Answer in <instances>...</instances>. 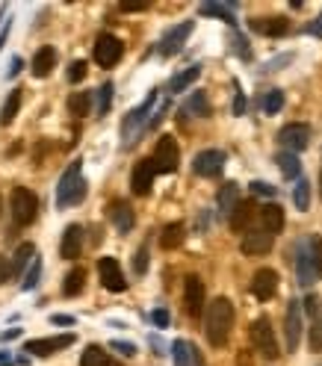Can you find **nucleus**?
<instances>
[{
    "mask_svg": "<svg viewBox=\"0 0 322 366\" xmlns=\"http://www.w3.org/2000/svg\"><path fill=\"white\" fill-rule=\"evenodd\" d=\"M183 301H187V313H190L192 319L201 317V310H204V281L198 275L187 277V287H183Z\"/></svg>",
    "mask_w": 322,
    "mask_h": 366,
    "instance_id": "2eb2a0df",
    "label": "nucleus"
},
{
    "mask_svg": "<svg viewBox=\"0 0 322 366\" xmlns=\"http://www.w3.org/2000/svg\"><path fill=\"white\" fill-rule=\"evenodd\" d=\"M252 343L257 349V355H263L266 360H275L281 355V346L275 340V331H272V325L266 317H260L252 322Z\"/></svg>",
    "mask_w": 322,
    "mask_h": 366,
    "instance_id": "39448f33",
    "label": "nucleus"
},
{
    "mask_svg": "<svg viewBox=\"0 0 322 366\" xmlns=\"http://www.w3.org/2000/svg\"><path fill=\"white\" fill-rule=\"evenodd\" d=\"M9 275H12V266L6 263V257H0V284H6Z\"/></svg>",
    "mask_w": 322,
    "mask_h": 366,
    "instance_id": "603ef678",
    "label": "nucleus"
},
{
    "mask_svg": "<svg viewBox=\"0 0 322 366\" xmlns=\"http://www.w3.org/2000/svg\"><path fill=\"white\" fill-rule=\"evenodd\" d=\"M272 236L266 228H252L249 234L243 236V254H249V257H257V254H266V251L272 248Z\"/></svg>",
    "mask_w": 322,
    "mask_h": 366,
    "instance_id": "a211bd4d",
    "label": "nucleus"
},
{
    "mask_svg": "<svg viewBox=\"0 0 322 366\" xmlns=\"http://www.w3.org/2000/svg\"><path fill=\"white\" fill-rule=\"evenodd\" d=\"M252 293L260 301H269L278 293V272L275 269H257L252 277Z\"/></svg>",
    "mask_w": 322,
    "mask_h": 366,
    "instance_id": "f3484780",
    "label": "nucleus"
},
{
    "mask_svg": "<svg viewBox=\"0 0 322 366\" xmlns=\"http://www.w3.org/2000/svg\"><path fill=\"white\" fill-rule=\"evenodd\" d=\"M3 366H6V363H3Z\"/></svg>",
    "mask_w": 322,
    "mask_h": 366,
    "instance_id": "052dcab7",
    "label": "nucleus"
},
{
    "mask_svg": "<svg viewBox=\"0 0 322 366\" xmlns=\"http://www.w3.org/2000/svg\"><path fill=\"white\" fill-rule=\"evenodd\" d=\"M281 107H284V92L281 89L266 92V98H263V112H266V116H275V112H281Z\"/></svg>",
    "mask_w": 322,
    "mask_h": 366,
    "instance_id": "a19ab883",
    "label": "nucleus"
},
{
    "mask_svg": "<svg viewBox=\"0 0 322 366\" xmlns=\"http://www.w3.org/2000/svg\"><path fill=\"white\" fill-rule=\"evenodd\" d=\"M21 92H24V89H12L9 98H6L3 112H0V124H3V128L15 121V116H18V109H21Z\"/></svg>",
    "mask_w": 322,
    "mask_h": 366,
    "instance_id": "473e14b6",
    "label": "nucleus"
},
{
    "mask_svg": "<svg viewBox=\"0 0 322 366\" xmlns=\"http://www.w3.org/2000/svg\"><path fill=\"white\" fill-rule=\"evenodd\" d=\"M18 334H21V331H18V328H9V331H6V334H3V340H15V337H18Z\"/></svg>",
    "mask_w": 322,
    "mask_h": 366,
    "instance_id": "4d7b16f0",
    "label": "nucleus"
},
{
    "mask_svg": "<svg viewBox=\"0 0 322 366\" xmlns=\"http://www.w3.org/2000/svg\"><path fill=\"white\" fill-rule=\"evenodd\" d=\"M183 112H190V116H210V100H207V95L204 92H192L190 95V100L183 104Z\"/></svg>",
    "mask_w": 322,
    "mask_h": 366,
    "instance_id": "f704fd0d",
    "label": "nucleus"
},
{
    "mask_svg": "<svg viewBox=\"0 0 322 366\" xmlns=\"http://www.w3.org/2000/svg\"><path fill=\"white\" fill-rule=\"evenodd\" d=\"M275 162H278V169H281V174L287 181H293V178H299V171H302V162H299V157L296 154H290V151H281V154L275 157Z\"/></svg>",
    "mask_w": 322,
    "mask_h": 366,
    "instance_id": "c85d7f7f",
    "label": "nucleus"
},
{
    "mask_svg": "<svg viewBox=\"0 0 322 366\" xmlns=\"http://www.w3.org/2000/svg\"><path fill=\"white\" fill-rule=\"evenodd\" d=\"M33 243H24V245H18V251H15V257H12V275H21L24 272V266L27 263H33L36 257H33Z\"/></svg>",
    "mask_w": 322,
    "mask_h": 366,
    "instance_id": "4c0bfd02",
    "label": "nucleus"
},
{
    "mask_svg": "<svg viewBox=\"0 0 322 366\" xmlns=\"http://www.w3.org/2000/svg\"><path fill=\"white\" fill-rule=\"evenodd\" d=\"M293 204H296V210H307L311 207V181H305V178H299L296 181V189H293Z\"/></svg>",
    "mask_w": 322,
    "mask_h": 366,
    "instance_id": "c9c22d12",
    "label": "nucleus"
},
{
    "mask_svg": "<svg viewBox=\"0 0 322 366\" xmlns=\"http://www.w3.org/2000/svg\"><path fill=\"white\" fill-rule=\"evenodd\" d=\"M252 219H254V204H249V201H240V207L233 210V216H231V228L233 231H240V234H249L252 228Z\"/></svg>",
    "mask_w": 322,
    "mask_h": 366,
    "instance_id": "393cba45",
    "label": "nucleus"
},
{
    "mask_svg": "<svg viewBox=\"0 0 322 366\" xmlns=\"http://www.w3.org/2000/svg\"><path fill=\"white\" fill-rule=\"evenodd\" d=\"M284 337H287V351H296L302 343V301H287L284 313Z\"/></svg>",
    "mask_w": 322,
    "mask_h": 366,
    "instance_id": "6e6552de",
    "label": "nucleus"
},
{
    "mask_svg": "<svg viewBox=\"0 0 322 366\" xmlns=\"http://www.w3.org/2000/svg\"><path fill=\"white\" fill-rule=\"evenodd\" d=\"M54 66H56V50L54 47H39L36 50V56H33V62H30V68H33V77H47V74L54 71Z\"/></svg>",
    "mask_w": 322,
    "mask_h": 366,
    "instance_id": "b1692460",
    "label": "nucleus"
},
{
    "mask_svg": "<svg viewBox=\"0 0 322 366\" xmlns=\"http://www.w3.org/2000/svg\"><path fill=\"white\" fill-rule=\"evenodd\" d=\"M83 284H86V272L80 266H74L68 275H66V284H63V293L71 298V296H80L83 293Z\"/></svg>",
    "mask_w": 322,
    "mask_h": 366,
    "instance_id": "72a5a7b5",
    "label": "nucleus"
},
{
    "mask_svg": "<svg viewBox=\"0 0 322 366\" xmlns=\"http://www.w3.org/2000/svg\"><path fill=\"white\" fill-rule=\"evenodd\" d=\"M307 245H311V257H314L316 275L322 277V239H319V236H311V239H307Z\"/></svg>",
    "mask_w": 322,
    "mask_h": 366,
    "instance_id": "c03bdc74",
    "label": "nucleus"
},
{
    "mask_svg": "<svg viewBox=\"0 0 322 366\" xmlns=\"http://www.w3.org/2000/svg\"><path fill=\"white\" fill-rule=\"evenodd\" d=\"M151 162H154L157 174H171V171H175L178 162H181V148H178L175 139H171V136H160Z\"/></svg>",
    "mask_w": 322,
    "mask_h": 366,
    "instance_id": "423d86ee",
    "label": "nucleus"
},
{
    "mask_svg": "<svg viewBox=\"0 0 322 366\" xmlns=\"http://www.w3.org/2000/svg\"><path fill=\"white\" fill-rule=\"evenodd\" d=\"M157 104V92H148V98L142 100L139 107H136L133 112H128V119L121 121V136H125V148H130L136 142V136H142L148 130V124H151V109Z\"/></svg>",
    "mask_w": 322,
    "mask_h": 366,
    "instance_id": "7ed1b4c3",
    "label": "nucleus"
},
{
    "mask_svg": "<svg viewBox=\"0 0 322 366\" xmlns=\"http://www.w3.org/2000/svg\"><path fill=\"white\" fill-rule=\"evenodd\" d=\"M80 251H83V228L80 224H68L63 243H59V254H63V260H74L80 257Z\"/></svg>",
    "mask_w": 322,
    "mask_h": 366,
    "instance_id": "aec40b11",
    "label": "nucleus"
},
{
    "mask_svg": "<svg viewBox=\"0 0 322 366\" xmlns=\"http://www.w3.org/2000/svg\"><path fill=\"white\" fill-rule=\"evenodd\" d=\"M233 3H201V15H213V18H222L225 24H237V18H233Z\"/></svg>",
    "mask_w": 322,
    "mask_h": 366,
    "instance_id": "7c9ffc66",
    "label": "nucleus"
},
{
    "mask_svg": "<svg viewBox=\"0 0 322 366\" xmlns=\"http://www.w3.org/2000/svg\"><path fill=\"white\" fill-rule=\"evenodd\" d=\"M109 219H113V224L121 234L133 231V224H136V216H133V210H130L128 201H113V204H109Z\"/></svg>",
    "mask_w": 322,
    "mask_h": 366,
    "instance_id": "4be33fe9",
    "label": "nucleus"
},
{
    "mask_svg": "<svg viewBox=\"0 0 322 366\" xmlns=\"http://www.w3.org/2000/svg\"><path fill=\"white\" fill-rule=\"evenodd\" d=\"M0 360H3V363L9 360V355H6V351H0Z\"/></svg>",
    "mask_w": 322,
    "mask_h": 366,
    "instance_id": "13d9d810",
    "label": "nucleus"
},
{
    "mask_svg": "<svg viewBox=\"0 0 322 366\" xmlns=\"http://www.w3.org/2000/svg\"><path fill=\"white\" fill-rule=\"evenodd\" d=\"M68 109H71V116L86 119L89 116V109H92V92H74L68 98Z\"/></svg>",
    "mask_w": 322,
    "mask_h": 366,
    "instance_id": "2f4dec72",
    "label": "nucleus"
},
{
    "mask_svg": "<svg viewBox=\"0 0 322 366\" xmlns=\"http://www.w3.org/2000/svg\"><path fill=\"white\" fill-rule=\"evenodd\" d=\"M201 77V66H190L187 71H181V74H175L171 77V83H169V92H183V89H190V86Z\"/></svg>",
    "mask_w": 322,
    "mask_h": 366,
    "instance_id": "cd10ccee",
    "label": "nucleus"
},
{
    "mask_svg": "<svg viewBox=\"0 0 322 366\" xmlns=\"http://www.w3.org/2000/svg\"><path fill=\"white\" fill-rule=\"evenodd\" d=\"M80 169H83V160H74L63 171V178H59V186H56V207L59 210L80 204L86 198V181L80 178Z\"/></svg>",
    "mask_w": 322,
    "mask_h": 366,
    "instance_id": "f03ea898",
    "label": "nucleus"
},
{
    "mask_svg": "<svg viewBox=\"0 0 322 366\" xmlns=\"http://www.w3.org/2000/svg\"><path fill=\"white\" fill-rule=\"evenodd\" d=\"M121 9H125V12H142L145 3H121Z\"/></svg>",
    "mask_w": 322,
    "mask_h": 366,
    "instance_id": "6e6d98bb",
    "label": "nucleus"
},
{
    "mask_svg": "<svg viewBox=\"0 0 322 366\" xmlns=\"http://www.w3.org/2000/svg\"><path fill=\"white\" fill-rule=\"evenodd\" d=\"M80 366H109V355L101 346H86L80 355Z\"/></svg>",
    "mask_w": 322,
    "mask_h": 366,
    "instance_id": "e433bc0d",
    "label": "nucleus"
},
{
    "mask_svg": "<svg viewBox=\"0 0 322 366\" xmlns=\"http://www.w3.org/2000/svg\"><path fill=\"white\" fill-rule=\"evenodd\" d=\"M39 277H42V260L36 257V260L30 263V269L24 272V281H21V289H24V293H30V289L39 287Z\"/></svg>",
    "mask_w": 322,
    "mask_h": 366,
    "instance_id": "58836bf2",
    "label": "nucleus"
},
{
    "mask_svg": "<svg viewBox=\"0 0 322 366\" xmlns=\"http://www.w3.org/2000/svg\"><path fill=\"white\" fill-rule=\"evenodd\" d=\"M9 210H12V222H15L18 228H27L36 219V213H39V198H36V192H30L27 186H15L9 195Z\"/></svg>",
    "mask_w": 322,
    "mask_h": 366,
    "instance_id": "20e7f679",
    "label": "nucleus"
},
{
    "mask_svg": "<svg viewBox=\"0 0 322 366\" xmlns=\"http://www.w3.org/2000/svg\"><path fill=\"white\" fill-rule=\"evenodd\" d=\"M183 236H187V228H183L181 222H171L163 228V234H160V245H163L166 251H171V248L183 245Z\"/></svg>",
    "mask_w": 322,
    "mask_h": 366,
    "instance_id": "bb28decb",
    "label": "nucleus"
},
{
    "mask_svg": "<svg viewBox=\"0 0 322 366\" xmlns=\"http://www.w3.org/2000/svg\"><path fill=\"white\" fill-rule=\"evenodd\" d=\"M231 328H233V305L219 296L216 301L207 305V317H204V334H207V343L213 349H222L231 337Z\"/></svg>",
    "mask_w": 322,
    "mask_h": 366,
    "instance_id": "f257e3e1",
    "label": "nucleus"
},
{
    "mask_svg": "<svg viewBox=\"0 0 322 366\" xmlns=\"http://www.w3.org/2000/svg\"><path fill=\"white\" fill-rule=\"evenodd\" d=\"M252 30H257L260 36H272V39H278V36H287L290 33V21L287 18H254L252 21Z\"/></svg>",
    "mask_w": 322,
    "mask_h": 366,
    "instance_id": "5701e85b",
    "label": "nucleus"
},
{
    "mask_svg": "<svg viewBox=\"0 0 322 366\" xmlns=\"http://www.w3.org/2000/svg\"><path fill=\"white\" fill-rule=\"evenodd\" d=\"M109 349L121 351L125 358H133V355H136V346H133V343H121V340H113V343H109Z\"/></svg>",
    "mask_w": 322,
    "mask_h": 366,
    "instance_id": "de8ad7c7",
    "label": "nucleus"
},
{
    "mask_svg": "<svg viewBox=\"0 0 322 366\" xmlns=\"http://www.w3.org/2000/svg\"><path fill=\"white\" fill-rule=\"evenodd\" d=\"M171 358H175V366H195V349L187 340H175L171 343Z\"/></svg>",
    "mask_w": 322,
    "mask_h": 366,
    "instance_id": "c756f323",
    "label": "nucleus"
},
{
    "mask_svg": "<svg viewBox=\"0 0 322 366\" xmlns=\"http://www.w3.org/2000/svg\"><path fill=\"white\" fill-rule=\"evenodd\" d=\"M74 343V334H63V337H42V340H27L24 351H33L36 358H47L59 349H68Z\"/></svg>",
    "mask_w": 322,
    "mask_h": 366,
    "instance_id": "f8f14e48",
    "label": "nucleus"
},
{
    "mask_svg": "<svg viewBox=\"0 0 322 366\" xmlns=\"http://www.w3.org/2000/svg\"><path fill=\"white\" fill-rule=\"evenodd\" d=\"M252 192H254V195L272 198V195H275V186H272V183H263V181H254V183H252Z\"/></svg>",
    "mask_w": 322,
    "mask_h": 366,
    "instance_id": "49530a36",
    "label": "nucleus"
},
{
    "mask_svg": "<svg viewBox=\"0 0 322 366\" xmlns=\"http://www.w3.org/2000/svg\"><path fill=\"white\" fill-rule=\"evenodd\" d=\"M121 54H125V45H121L118 36L113 33H101L95 42V62L101 68H113L116 62L121 59Z\"/></svg>",
    "mask_w": 322,
    "mask_h": 366,
    "instance_id": "0eeeda50",
    "label": "nucleus"
},
{
    "mask_svg": "<svg viewBox=\"0 0 322 366\" xmlns=\"http://www.w3.org/2000/svg\"><path fill=\"white\" fill-rule=\"evenodd\" d=\"M307 33H311V36H316V39H322V15H319L316 21H311V24H307Z\"/></svg>",
    "mask_w": 322,
    "mask_h": 366,
    "instance_id": "3c124183",
    "label": "nucleus"
},
{
    "mask_svg": "<svg viewBox=\"0 0 322 366\" xmlns=\"http://www.w3.org/2000/svg\"><path fill=\"white\" fill-rule=\"evenodd\" d=\"M95 104H98V116H107L109 107H113V83H104L95 95Z\"/></svg>",
    "mask_w": 322,
    "mask_h": 366,
    "instance_id": "ea45409f",
    "label": "nucleus"
},
{
    "mask_svg": "<svg viewBox=\"0 0 322 366\" xmlns=\"http://www.w3.org/2000/svg\"><path fill=\"white\" fill-rule=\"evenodd\" d=\"M302 307L311 317V349L322 351V298L319 296H307L302 301Z\"/></svg>",
    "mask_w": 322,
    "mask_h": 366,
    "instance_id": "ddd939ff",
    "label": "nucleus"
},
{
    "mask_svg": "<svg viewBox=\"0 0 322 366\" xmlns=\"http://www.w3.org/2000/svg\"><path fill=\"white\" fill-rule=\"evenodd\" d=\"M245 112V95L237 92V98H233V116H243Z\"/></svg>",
    "mask_w": 322,
    "mask_h": 366,
    "instance_id": "8fccbe9b",
    "label": "nucleus"
},
{
    "mask_svg": "<svg viewBox=\"0 0 322 366\" xmlns=\"http://www.w3.org/2000/svg\"><path fill=\"white\" fill-rule=\"evenodd\" d=\"M154 162L151 160H139L136 162V169L130 174V189H133V195H148L151 192V186H154Z\"/></svg>",
    "mask_w": 322,
    "mask_h": 366,
    "instance_id": "dca6fc26",
    "label": "nucleus"
},
{
    "mask_svg": "<svg viewBox=\"0 0 322 366\" xmlns=\"http://www.w3.org/2000/svg\"><path fill=\"white\" fill-rule=\"evenodd\" d=\"M260 219H263V228L275 236L284 231V210L278 204H266L263 210H260Z\"/></svg>",
    "mask_w": 322,
    "mask_h": 366,
    "instance_id": "a878e982",
    "label": "nucleus"
},
{
    "mask_svg": "<svg viewBox=\"0 0 322 366\" xmlns=\"http://www.w3.org/2000/svg\"><path fill=\"white\" fill-rule=\"evenodd\" d=\"M222 169H225V154L216 148H207L192 160V171L198 178H216V174H222Z\"/></svg>",
    "mask_w": 322,
    "mask_h": 366,
    "instance_id": "9d476101",
    "label": "nucleus"
},
{
    "mask_svg": "<svg viewBox=\"0 0 322 366\" xmlns=\"http://www.w3.org/2000/svg\"><path fill=\"white\" fill-rule=\"evenodd\" d=\"M98 275H101V284L109 289V293H125V289H128L125 272H121L116 257H101V260H98Z\"/></svg>",
    "mask_w": 322,
    "mask_h": 366,
    "instance_id": "1a4fd4ad",
    "label": "nucleus"
},
{
    "mask_svg": "<svg viewBox=\"0 0 322 366\" xmlns=\"http://www.w3.org/2000/svg\"><path fill=\"white\" fill-rule=\"evenodd\" d=\"M231 45H233V54H237L240 59H252V47H249V42H245L243 33H233L231 36Z\"/></svg>",
    "mask_w": 322,
    "mask_h": 366,
    "instance_id": "79ce46f5",
    "label": "nucleus"
},
{
    "mask_svg": "<svg viewBox=\"0 0 322 366\" xmlns=\"http://www.w3.org/2000/svg\"><path fill=\"white\" fill-rule=\"evenodd\" d=\"M216 204H219V213L222 216H233V210L240 207V186L237 183H222V189H219V195H216Z\"/></svg>",
    "mask_w": 322,
    "mask_h": 366,
    "instance_id": "412c9836",
    "label": "nucleus"
},
{
    "mask_svg": "<svg viewBox=\"0 0 322 366\" xmlns=\"http://www.w3.org/2000/svg\"><path fill=\"white\" fill-rule=\"evenodd\" d=\"M86 74H89V66H86L83 59H77V62H71V66H68V80L71 83H83Z\"/></svg>",
    "mask_w": 322,
    "mask_h": 366,
    "instance_id": "37998d69",
    "label": "nucleus"
},
{
    "mask_svg": "<svg viewBox=\"0 0 322 366\" xmlns=\"http://www.w3.org/2000/svg\"><path fill=\"white\" fill-rule=\"evenodd\" d=\"M151 319H154L157 328H169V310H163V307L154 310V313H151Z\"/></svg>",
    "mask_w": 322,
    "mask_h": 366,
    "instance_id": "09e8293b",
    "label": "nucleus"
},
{
    "mask_svg": "<svg viewBox=\"0 0 322 366\" xmlns=\"http://www.w3.org/2000/svg\"><path fill=\"white\" fill-rule=\"evenodd\" d=\"M190 33H192V21H183V24H178V27H171L163 36V42H160V54H163V56H175L178 50L183 47V42L190 39Z\"/></svg>",
    "mask_w": 322,
    "mask_h": 366,
    "instance_id": "6ab92c4d",
    "label": "nucleus"
},
{
    "mask_svg": "<svg viewBox=\"0 0 322 366\" xmlns=\"http://www.w3.org/2000/svg\"><path fill=\"white\" fill-rule=\"evenodd\" d=\"M145 269H148V248L139 245V251H136V257H133V272L136 275H145Z\"/></svg>",
    "mask_w": 322,
    "mask_h": 366,
    "instance_id": "a18cd8bd",
    "label": "nucleus"
},
{
    "mask_svg": "<svg viewBox=\"0 0 322 366\" xmlns=\"http://www.w3.org/2000/svg\"><path fill=\"white\" fill-rule=\"evenodd\" d=\"M319 195H322V174H319Z\"/></svg>",
    "mask_w": 322,
    "mask_h": 366,
    "instance_id": "bf43d9fd",
    "label": "nucleus"
},
{
    "mask_svg": "<svg viewBox=\"0 0 322 366\" xmlns=\"http://www.w3.org/2000/svg\"><path fill=\"white\" fill-rule=\"evenodd\" d=\"M54 325H74V317H66V313H56V317H51Z\"/></svg>",
    "mask_w": 322,
    "mask_h": 366,
    "instance_id": "864d4df0",
    "label": "nucleus"
},
{
    "mask_svg": "<svg viewBox=\"0 0 322 366\" xmlns=\"http://www.w3.org/2000/svg\"><path fill=\"white\" fill-rule=\"evenodd\" d=\"M278 142L290 151V154H299V151H305L307 145H311V128L307 124H287V128H281L278 133Z\"/></svg>",
    "mask_w": 322,
    "mask_h": 366,
    "instance_id": "9b49d317",
    "label": "nucleus"
},
{
    "mask_svg": "<svg viewBox=\"0 0 322 366\" xmlns=\"http://www.w3.org/2000/svg\"><path fill=\"white\" fill-rule=\"evenodd\" d=\"M18 71H21V59L15 56V59H12V66H9V71H6V74H9V77H15Z\"/></svg>",
    "mask_w": 322,
    "mask_h": 366,
    "instance_id": "5fc2aeb1",
    "label": "nucleus"
},
{
    "mask_svg": "<svg viewBox=\"0 0 322 366\" xmlns=\"http://www.w3.org/2000/svg\"><path fill=\"white\" fill-rule=\"evenodd\" d=\"M296 275H299V284L302 287H311L316 281V266H314V257H311V245L299 243L296 245Z\"/></svg>",
    "mask_w": 322,
    "mask_h": 366,
    "instance_id": "4468645a",
    "label": "nucleus"
}]
</instances>
